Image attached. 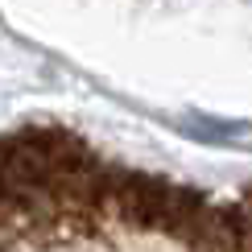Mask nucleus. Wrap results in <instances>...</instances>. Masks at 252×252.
Here are the masks:
<instances>
[{
    "label": "nucleus",
    "instance_id": "obj_1",
    "mask_svg": "<svg viewBox=\"0 0 252 252\" xmlns=\"http://www.w3.org/2000/svg\"><path fill=\"white\" fill-rule=\"evenodd\" d=\"M0 252H252V186L207 190L21 124L0 136Z\"/></svg>",
    "mask_w": 252,
    "mask_h": 252
}]
</instances>
